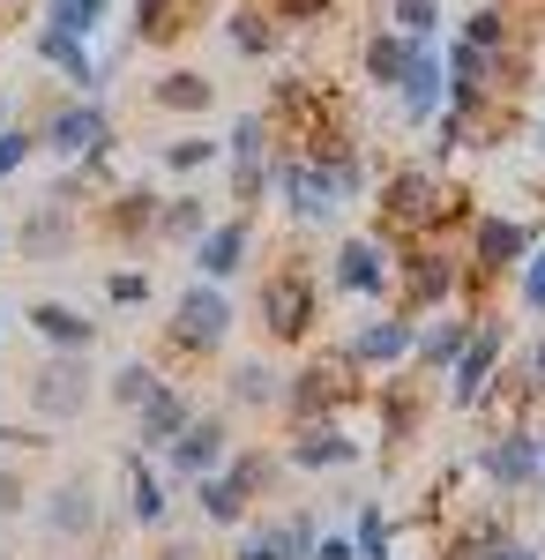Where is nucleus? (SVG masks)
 Masks as SVG:
<instances>
[{
  "mask_svg": "<svg viewBox=\"0 0 545 560\" xmlns=\"http://www.w3.org/2000/svg\"><path fill=\"white\" fill-rule=\"evenodd\" d=\"M367 202H374V232L389 247H404V240H463V224L478 217V195L456 187V179H441L433 165L381 173Z\"/></svg>",
  "mask_w": 545,
  "mask_h": 560,
  "instance_id": "1",
  "label": "nucleus"
},
{
  "mask_svg": "<svg viewBox=\"0 0 545 560\" xmlns=\"http://www.w3.org/2000/svg\"><path fill=\"white\" fill-rule=\"evenodd\" d=\"M322 306H329V284H322L314 255H306V232H292L269 255V269L254 277V329H262L269 351H299L322 337Z\"/></svg>",
  "mask_w": 545,
  "mask_h": 560,
  "instance_id": "2",
  "label": "nucleus"
},
{
  "mask_svg": "<svg viewBox=\"0 0 545 560\" xmlns=\"http://www.w3.org/2000/svg\"><path fill=\"white\" fill-rule=\"evenodd\" d=\"M232 329H240V306H232V292L224 284H179L165 306V337H158V351H165V374H195V366H210L217 351L232 345Z\"/></svg>",
  "mask_w": 545,
  "mask_h": 560,
  "instance_id": "3",
  "label": "nucleus"
},
{
  "mask_svg": "<svg viewBox=\"0 0 545 560\" xmlns=\"http://www.w3.org/2000/svg\"><path fill=\"white\" fill-rule=\"evenodd\" d=\"M23 128L38 135V158H53L60 173H68V165H83V158L120 150V128H113V113H105L97 97H60V90H53Z\"/></svg>",
  "mask_w": 545,
  "mask_h": 560,
  "instance_id": "4",
  "label": "nucleus"
},
{
  "mask_svg": "<svg viewBox=\"0 0 545 560\" xmlns=\"http://www.w3.org/2000/svg\"><path fill=\"white\" fill-rule=\"evenodd\" d=\"M23 411H31V427H76L90 404H97V374H90V351H38L31 366H23Z\"/></svg>",
  "mask_w": 545,
  "mask_h": 560,
  "instance_id": "5",
  "label": "nucleus"
},
{
  "mask_svg": "<svg viewBox=\"0 0 545 560\" xmlns=\"http://www.w3.org/2000/svg\"><path fill=\"white\" fill-rule=\"evenodd\" d=\"M359 396H367V374L344 359V345H314L285 374V427H299V419H344Z\"/></svg>",
  "mask_w": 545,
  "mask_h": 560,
  "instance_id": "6",
  "label": "nucleus"
},
{
  "mask_svg": "<svg viewBox=\"0 0 545 560\" xmlns=\"http://www.w3.org/2000/svg\"><path fill=\"white\" fill-rule=\"evenodd\" d=\"M463 300V240H404L396 247V314H441Z\"/></svg>",
  "mask_w": 545,
  "mask_h": 560,
  "instance_id": "7",
  "label": "nucleus"
},
{
  "mask_svg": "<svg viewBox=\"0 0 545 560\" xmlns=\"http://www.w3.org/2000/svg\"><path fill=\"white\" fill-rule=\"evenodd\" d=\"M322 284H329L336 300L389 306L396 300V247H389L381 232H344L336 255H329V269H322Z\"/></svg>",
  "mask_w": 545,
  "mask_h": 560,
  "instance_id": "8",
  "label": "nucleus"
},
{
  "mask_svg": "<svg viewBox=\"0 0 545 560\" xmlns=\"http://www.w3.org/2000/svg\"><path fill=\"white\" fill-rule=\"evenodd\" d=\"M269 202L292 217V232H322V224L344 217L329 173H322L314 158H299V150H277V158H269Z\"/></svg>",
  "mask_w": 545,
  "mask_h": 560,
  "instance_id": "9",
  "label": "nucleus"
},
{
  "mask_svg": "<svg viewBox=\"0 0 545 560\" xmlns=\"http://www.w3.org/2000/svg\"><path fill=\"white\" fill-rule=\"evenodd\" d=\"M269 158H277V135H269L262 105H254V113H240V120H232L224 158H217V165L232 173V195H224V202H232L240 217H254L262 202H269Z\"/></svg>",
  "mask_w": 545,
  "mask_h": 560,
  "instance_id": "10",
  "label": "nucleus"
},
{
  "mask_svg": "<svg viewBox=\"0 0 545 560\" xmlns=\"http://www.w3.org/2000/svg\"><path fill=\"white\" fill-rule=\"evenodd\" d=\"M232 448H240V441H232V411H195V419L179 427V441H172L165 456H150V464H158V478H165L172 493H187L195 478L224 471Z\"/></svg>",
  "mask_w": 545,
  "mask_h": 560,
  "instance_id": "11",
  "label": "nucleus"
},
{
  "mask_svg": "<svg viewBox=\"0 0 545 560\" xmlns=\"http://www.w3.org/2000/svg\"><path fill=\"white\" fill-rule=\"evenodd\" d=\"M501 366H508V322L486 306L478 329H471V345L456 351V366L441 374V382H449V404H456V411H478V404L501 388Z\"/></svg>",
  "mask_w": 545,
  "mask_h": 560,
  "instance_id": "12",
  "label": "nucleus"
},
{
  "mask_svg": "<svg viewBox=\"0 0 545 560\" xmlns=\"http://www.w3.org/2000/svg\"><path fill=\"white\" fill-rule=\"evenodd\" d=\"M299 478H336V471H359L367 464V441L344 427V419H299L285 427V448H277Z\"/></svg>",
  "mask_w": 545,
  "mask_h": 560,
  "instance_id": "13",
  "label": "nucleus"
},
{
  "mask_svg": "<svg viewBox=\"0 0 545 560\" xmlns=\"http://www.w3.org/2000/svg\"><path fill=\"white\" fill-rule=\"evenodd\" d=\"M90 232H97L105 247H120V255L158 247V187H150V179H127V187H113L105 202H90Z\"/></svg>",
  "mask_w": 545,
  "mask_h": 560,
  "instance_id": "14",
  "label": "nucleus"
},
{
  "mask_svg": "<svg viewBox=\"0 0 545 560\" xmlns=\"http://www.w3.org/2000/svg\"><path fill=\"white\" fill-rule=\"evenodd\" d=\"M76 247H83V210L60 202L53 187L31 195V210H23V224H15V255L31 261V269H45V261H68Z\"/></svg>",
  "mask_w": 545,
  "mask_h": 560,
  "instance_id": "15",
  "label": "nucleus"
},
{
  "mask_svg": "<svg viewBox=\"0 0 545 560\" xmlns=\"http://www.w3.org/2000/svg\"><path fill=\"white\" fill-rule=\"evenodd\" d=\"M411 337H419V322H411V314L374 306V314H367V322H351L336 345H344V359H351L359 374H396V366H411Z\"/></svg>",
  "mask_w": 545,
  "mask_h": 560,
  "instance_id": "16",
  "label": "nucleus"
},
{
  "mask_svg": "<svg viewBox=\"0 0 545 560\" xmlns=\"http://www.w3.org/2000/svg\"><path fill=\"white\" fill-rule=\"evenodd\" d=\"M314 538H322L314 509H269V516H247L232 530V560H306Z\"/></svg>",
  "mask_w": 545,
  "mask_h": 560,
  "instance_id": "17",
  "label": "nucleus"
},
{
  "mask_svg": "<svg viewBox=\"0 0 545 560\" xmlns=\"http://www.w3.org/2000/svg\"><path fill=\"white\" fill-rule=\"evenodd\" d=\"M433 374H411V366H396L389 382H374V404H381V456L396 464L411 441H419V427H426V411H433Z\"/></svg>",
  "mask_w": 545,
  "mask_h": 560,
  "instance_id": "18",
  "label": "nucleus"
},
{
  "mask_svg": "<svg viewBox=\"0 0 545 560\" xmlns=\"http://www.w3.org/2000/svg\"><path fill=\"white\" fill-rule=\"evenodd\" d=\"M471 471L486 478L494 493H531V486H545V464H538V441H531V427L486 433V441L471 448Z\"/></svg>",
  "mask_w": 545,
  "mask_h": 560,
  "instance_id": "19",
  "label": "nucleus"
},
{
  "mask_svg": "<svg viewBox=\"0 0 545 560\" xmlns=\"http://www.w3.org/2000/svg\"><path fill=\"white\" fill-rule=\"evenodd\" d=\"M254 255H262V240H254V217H240V210L217 217L210 232L187 247V261H195V277H202V284H232L240 269H254Z\"/></svg>",
  "mask_w": 545,
  "mask_h": 560,
  "instance_id": "20",
  "label": "nucleus"
},
{
  "mask_svg": "<svg viewBox=\"0 0 545 560\" xmlns=\"http://www.w3.org/2000/svg\"><path fill=\"white\" fill-rule=\"evenodd\" d=\"M45 538H60V546H83L105 530V501H97V478L90 471H68L53 493H45Z\"/></svg>",
  "mask_w": 545,
  "mask_h": 560,
  "instance_id": "21",
  "label": "nucleus"
},
{
  "mask_svg": "<svg viewBox=\"0 0 545 560\" xmlns=\"http://www.w3.org/2000/svg\"><path fill=\"white\" fill-rule=\"evenodd\" d=\"M441 105H449L441 45H411V60H404V75H396V113H404V128H433Z\"/></svg>",
  "mask_w": 545,
  "mask_h": 560,
  "instance_id": "22",
  "label": "nucleus"
},
{
  "mask_svg": "<svg viewBox=\"0 0 545 560\" xmlns=\"http://www.w3.org/2000/svg\"><path fill=\"white\" fill-rule=\"evenodd\" d=\"M471 329H478V314H463V306H441V314H419V337H411V374H449L456 366V351L471 345Z\"/></svg>",
  "mask_w": 545,
  "mask_h": 560,
  "instance_id": "23",
  "label": "nucleus"
},
{
  "mask_svg": "<svg viewBox=\"0 0 545 560\" xmlns=\"http://www.w3.org/2000/svg\"><path fill=\"white\" fill-rule=\"evenodd\" d=\"M202 23H217V0H135V31L127 45H179Z\"/></svg>",
  "mask_w": 545,
  "mask_h": 560,
  "instance_id": "24",
  "label": "nucleus"
},
{
  "mask_svg": "<svg viewBox=\"0 0 545 560\" xmlns=\"http://www.w3.org/2000/svg\"><path fill=\"white\" fill-rule=\"evenodd\" d=\"M38 60L68 83V97H97L105 90V60H97V45H83V38H68V31H53V23H38Z\"/></svg>",
  "mask_w": 545,
  "mask_h": 560,
  "instance_id": "25",
  "label": "nucleus"
},
{
  "mask_svg": "<svg viewBox=\"0 0 545 560\" xmlns=\"http://www.w3.org/2000/svg\"><path fill=\"white\" fill-rule=\"evenodd\" d=\"M120 486H127V523H142V530H172V493L158 464L142 456V448H120Z\"/></svg>",
  "mask_w": 545,
  "mask_h": 560,
  "instance_id": "26",
  "label": "nucleus"
},
{
  "mask_svg": "<svg viewBox=\"0 0 545 560\" xmlns=\"http://www.w3.org/2000/svg\"><path fill=\"white\" fill-rule=\"evenodd\" d=\"M23 329L38 337V351H97V337H105L83 306H68V300H31L23 306Z\"/></svg>",
  "mask_w": 545,
  "mask_h": 560,
  "instance_id": "27",
  "label": "nucleus"
},
{
  "mask_svg": "<svg viewBox=\"0 0 545 560\" xmlns=\"http://www.w3.org/2000/svg\"><path fill=\"white\" fill-rule=\"evenodd\" d=\"M195 411H202V404H195V388H187V382H165L150 404H142V411H135V448H142V456H165Z\"/></svg>",
  "mask_w": 545,
  "mask_h": 560,
  "instance_id": "28",
  "label": "nucleus"
},
{
  "mask_svg": "<svg viewBox=\"0 0 545 560\" xmlns=\"http://www.w3.org/2000/svg\"><path fill=\"white\" fill-rule=\"evenodd\" d=\"M224 478H232V493H240L247 509H262V501H277V493H285L292 464H285L269 441H240V448L224 456Z\"/></svg>",
  "mask_w": 545,
  "mask_h": 560,
  "instance_id": "29",
  "label": "nucleus"
},
{
  "mask_svg": "<svg viewBox=\"0 0 545 560\" xmlns=\"http://www.w3.org/2000/svg\"><path fill=\"white\" fill-rule=\"evenodd\" d=\"M142 97H150V113L187 120V128L217 113V83L202 75V68H165V75H150V90H142Z\"/></svg>",
  "mask_w": 545,
  "mask_h": 560,
  "instance_id": "30",
  "label": "nucleus"
},
{
  "mask_svg": "<svg viewBox=\"0 0 545 560\" xmlns=\"http://www.w3.org/2000/svg\"><path fill=\"white\" fill-rule=\"evenodd\" d=\"M224 404H232V411H262V419H269V411L285 419V366L262 359V351L240 359V366L224 374Z\"/></svg>",
  "mask_w": 545,
  "mask_h": 560,
  "instance_id": "31",
  "label": "nucleus"
},
{
  "mask_svg": "<svg viewBox=\"0 0 545 560\" xmlns=\"http://www.w3.org/2000/svg\"><path fill=\"white\" fill-rule=\"evenodd\" d=\"M210 224H217L210 195H195V187H179V195H158V247H195Z\"/></svg>",
  "mask_w": 545,
  "mask_h": 560,
  "instance_id": "32",
  "label": "nucleus"
},
{
  "mask_svg": "<svg viewBox=\"0 0 545 560\" xmlns=\"http://www.w3.org/2000/svg\"><path fill=\"white\" fill-rule=\"evenodd\" d=\"M314 165L329 173V187H336V202H344V210L374 195V158H367V142H359V135H351V142H329Z\"/></svg>",
  "mask_w": 545,
  "mask_h": 560,
  "instance_id": "33",
  "label": "nucleus"
},
{
  "mask_svg": "<svg viewBox=\"0 0 545 560\" xmlns=\"http://www.w3.org/2000/svg\"><path fill=\"white\" fill-rule=\"evenodd\" d=\"M411 45H419V38H404V31H389V23L367 31V38H359V83H367V90H396L404 60H411Z\"/></svg>",
  "mask_w": 545,
  "mask_h": 560,
  "instance_id": "34",
  "label": "nucleus"
},
{
  "mask_svg": "<svg viewBox=\"0 0 545 560\" xmlns=\"http://www.w3.org/2000/svg\"><path fill=\"white\" fill-rule=\"evenodd\" d=\"M165 382H172V374H165V366H158V359H120V366L105 374V404L135 419V411H142V404H150V396H158V388H165Z\"/></svg>",
  "mask_w": 545,
  "mask_h": 560,
  "instance_id": "35",
  "label": "nucleus"
},
{
  "mask_svg": "<svg viewBox=\"0 0 545 560\" xmlns=\"http://www.w3.org/2000/svg\"><path fill=\"white\" fill-rule=\"evenodd\" d=\"M217 158H224V142L217 135H195V128H179L158 142V173L165 179H195V173H210Z\"/></svg>",
  "mask_w": 545,
  "mask_h": 560,
  "instance_id": "36",
  "label": "nucleus"
},
{
  "mask_svg": "<svg viewBox=\"0 0 545 560\" xmlns=\"http://www.w3.org/2000/svg\"><path fill=\"white\" fill-rule=\"evenodd\" d=\"M224 45H232V52H240V60H277V52H285V31H277V23H262V15H254L247 0H240V8H232V15H224Z\"/></svg>",
  "mask_w": 545,
  "mask_h": 560,
  "instance_id": "37",
  "label": "nucleus"
},
{
  "mask_svg": "<svg viewBox=\"0 0 545 560\" xmlns=\"http://www.w3.org/2000/svg\"><path fill=\"white\" fill-rule=\"evenodd\" d=\"M262 23H277L285 38H299V31H322V23H336L344 15V0H247Z\"/></svg>",
  "mask_w": 545,
  "mask_h": 560,
  "instance_id": "38",
  "label": "nucleus"
},
{
  "mask_svg": "<svg viewBox=\"0 0 545 560\" xmlns=\"http://www.w3.org/2000/svg\"><path fill=\"white\" fill-rule=\"evenodd\" d=\"M187 501H195V509H202V523H217V530H240V523L254 516L247 501H240V493H232V478H224V471L195 478V486H187Z\"/></svg>",
  "mask_w": 545,
  "mask_h": 560,
  "instance_id": "39",
  "label": "nucleus"
},
{
  "mask_svg": "<svg viewBox=\"0 0 545 560\" xmlns=\"http://www.w3.org/2000/svg\"><path fill=\"white\" fill-rule=\"evenodd\" d=\"M45 23L68 31V38H83V45H97V31L113 23V0H45Z\"/></svg>",
  "mask_w": 545,
  "mask_h": 560,
  "instance_id": "40",
  "label": "nucleus"
},
{
  "mask_svg": "<svg viewBox=\"0 0 545 560\" xmlns=\"http://www.w3.org/2000/svg\"><path fill=\"white\" fill-rule=\"evenodd\" d=\"M456 38L478 45V52H515V15H508V8H471Z\"/></svg>",
  "mask_w": 545,
  "mask_h": 560,
  "instance_id": "41",
  "label": "nucleus"
},
{
  "mask_svg": "<svg viewBox=\"0 0 545 560\" xmlns=\"http://www.w3.org/2000/svg\"><path fill=\"white\" fill-rule=\"evenodd\" d=\"M389 31L419 45H441V0H389Z\"/></svg>",
  "mask_w": 545,
  "mask_h": 560,
  "instance_id": "42",
  "label": "nucleus"
},
{
  "mask_svg": "<svg viewBox=\"0 0 545 560\" xmlns=\"http://www.w3.org/2000/svg\"><path fill=\"white\" fill-rule=\"evenodd\" d=\"M97 292H105V306H150V269H105L97 277Z\"/></svg>",
  "mask_w": 545,
  "mask_h": 560,
  "instance_id": "43",
  "label": "nucleus"
},
{
  "mask_svg": "<svg viewBox=\"0 0 545 560\" xmlns=\"http://www.w3.org/2000/svg\"><path fill=\"white\" fill-rule=\"evenodd\" d=\"M515 300H523V314H538V322H545V240L523 255V269H515Z\"/></svg>",
  "mask_w": 545,
  "mask_h": 560,
  "instance_id": "44",
  "label": "nucleus"
},
{
  "mask_svg": "<svg viewBox=\"0 0 545 560\" xmlns=\"http://www.w3.org/2000/svg\"><path fill=\"white\" fill-rule=\"evenodd\" d=\"M31 158H38V135L23 128V120H15V128H0V179H15Z\"/></svg>",
  "mask_w": 545,
  "mask_h": 560,
  "instance_id": "45",
  "label": "nucleus"
},
{
  "mask_svg": "<svg viewBox=\"0 0 545 560\" xmlns=\"http://www.w3.org/2000/svg\"><path fill=\"white\" fill-rule=\"evenodd\" d=\"M150 560H210V546H202L195 530H165V538H158V553H150Z\"/></svg>",
  "mask_w": 545,
  "mask_h": 560,
  "instance_id": "46",
  "label": "nucleus"
},
{
  "mask_svg": "<svg viewBox=\"0 0 545 560\" xmlns=\"http://www.w3.org/2000/svg\"><path fill=\"white\" fill-rule=\"evenodd\" d=\"M31 509V486H23V471H0V516H23Z\"/></svg>",
  "mask_w": 545,
  "mask_h": 560,
  "instance_id": "47",
  "label": "nucleus"
},
{
  "mask_svg": "<svg viewBox=\"0 0 545 560\" xmlns=\"http://www.w3.org/2000/svg\"><path fill=\"white\" fill-rule=\"evenodd\" d=\"M306 560H359V546H351V530H322Z\"/></svg>",
  "mask_w": 545,
  "mask_h": 560,
  "instance_id": "48",
  "label": "nucleus"
},
{
  "mask_svg": "<svg viewBox=\"0 0 545 560\" xmlns=\"http://www.w3.org/2000/svg\"><path fill=\"white\" fill-rule=\"evenodd\" d=\"M523 382H531V396H545V322H538V345L523 351Z\"/></svg>",
  "mask_w": 545,
  "mask_h": 560,
  "instance_id": "49",
  "label": "nucleus"
},
{
  "mask_svg": "<svg viewBox=\"0 0 545 560\" xmlns=\"http://www.w3.org/2000/svg\"><path fill=\"white\" fill-rule=\"evenodd\" d=\"M15 120H23V113H15V97L0 90V128H15Z\"/></svg>",
  "mask_w": 545,
  "mask_h": 560,
  "instance_id": "50",
  "label": "nucleus"
},
{
  "mask_svg": "<svg viewBox=\"0 0 545 560\" xmlns=\"http://www.w3.org/2000/svg\"><path fill=\"white\" fill-rule=\"evenodd\" d=\"M501 560H545V553H538V546H523V538H515V546H508Z\"/></svg>",
  "mask_w": 545,
  "mask_h": 560,
  "instance_id": "51",
  "label": "nucleus"
},
{
  "mask_svg": "<svg viewBox=\"0 0 545 560\" xmlns=\"http://www.w3.org/2000/svg\"><path fill=\"white\" fill-rule=\"evenodd\" d=\"M0 314H8V306H0Z\"/></svg>",
  "mask_w": 545,
  "mask_h": 560,
  "instance_id": "52",
  "label": "nucleus"
},
{
  "mask_svg": "<svg viewBox=\"0 0 545 560\" xmlns=\"http://www.w3.org/2000/svg\"><path fill=\"white\" fill-rule=\"evenodd\" d=\"M0 560H8V553H0Z\"/></svg>",
  "mask_w": 545,
  "mask_h": 560,
  "instance_id": "53",
  "label": "nucleus"
},
{
  "mask_svg": "<svg viewBox=\"0 0 545 560\" xmlns=\"http://www.w3.org/2000/svg\"><path fill=\"white\" fill-rule=\"evenodd\" d=\"M538 142H545V135H538Z\"/></svg>",
  "mask_w": 545,
  "mask_h": 560,
  "instance_id": "54",
  "label": "nucleus"
},
{
  "mask_svg": "<svg viewBox=\"0 0 545 560\" xmlns=\"http://www.w3.org/2000/svg\"><path fill=\"white\" fill-rule=\"evenodd\" d=\"M120 560H127V553H120Z\"/></svg>",
  "mask_w": 545,
  "mask_h": 560,
  "instance_id": "55",
  "label": "nucleus"
}]
</instances>
